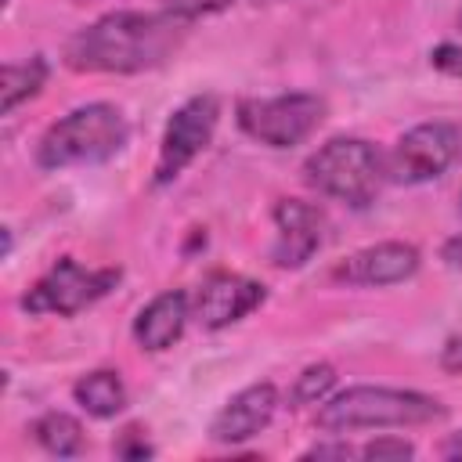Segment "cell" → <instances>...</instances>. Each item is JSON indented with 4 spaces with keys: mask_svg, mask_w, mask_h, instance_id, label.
<instances>
[{
    "mask_svg": "<svg viewBox=\"0 0 462 462\" xmlns=\"http://www.w3.org/2000/svg\"><path fill=\"white\" fill-rule=\"evenodd\" d=\"M357 455L368 458V462H404V458L415 455V444L404 440V437H375V440H368Z\"/></svg>",
    "mask_w": 462,
    "mask_h": 462,
    "instance_id": "ac0fdd59",
    "label": "cell"
},
{
    "mask_svg": "<svg viewBox=\"0 0 462 462\" xmlns=\"http://www.w3.org/2000/svg\"><path fill=\"white\" fill-rule=\"evenodd\" d=\"M238 130L267 148H296L303 144L325 119V101L307 90L271 94V97H242L235 105Z\"/></svg>",
    "mask_w": 462,
    "mask_h": 462,
    "instance_id": "5b68a950",
    "label": "cell"
},
{
    "mask_svg": "<svg viewBox=\"0 0 462 462\" xmlns=\"http://www.w3.org/2000/svg\"><path fill=\"white\" fill-rule=\"evenodd\" d=\"M126 141L130 123L123 108H116L112 101H87L43 130L36 144V166L51 173L69 166H97L119 155Z\"/></svg>",
    "mask_w": 462,
    "mask_h": 462,
    "instance_id": "3957f363",
    "label": "cell"
},
{
    "mask_svg": "<svg viewBox=\"0 0 462 462\" xmlns=\"http://www.w3.org/2000/svg\"><path fill=\"white\" fill-rule=\"evenodd\" d=\"M184 25L188 22L170 11H108L65 40V65L72 72L108 76L159 69L180 51Z\"/></svg>",
    "mask_w": 462,
    "mask_h": 462,
    "instance_id": "6da1fadb",
    "label": "cell"
},
{
    "mask_svg": "<svg viewBox=\"0 0 462 462\" xmlns=\"http://www.w3.org/2000/svg\"><path fill=\"white\" fill-rule=\"evenodd\" d=\"M32 437L36 444L54 455V458H76L83 455L87 448V437H83V426L79 419H72L69 411H43L36 422H32Z\"/></svg>",
    "mask_w": 462,
    "mask_h": 462,
    "instance_id": "2e32d148",
    "label": "cell"
},
{
    "mask_svg": "<svg viewBox=\"0 0 462 462\" xmlns=\"http://www.w3.org/2000/svg\"><path fill=\"white\" fill-rule=\"evenodd\" d=\"M350 455H357V451L346 440H321L303 451V458H350Z\"/></svg>",
    "mask_w": 462,
    "mask_h": 462,
    "instance_id": "7402d4cb",
    "label": "cell"
},
{
    "mask_svg": "<svg viewBox=\"0 0 462 462\" xmlns=\"http://www.w3.org/2000/svg\"><path fill=\"white\" fill-rule=\"evenodd\" d=\"M430 65L451 79H462V43H437L430 51Z\"/></svg>",
    "mask_w": 462,
    "mask_h": 462,
    "instance_id": "44dd1931",
    "label": "cell"
},
{
    "mask_svg": "<svg viewBox=\"0 0 462 462\" xmlns=\"http://www.w3.org/2000/svg\"><path fill=\"white\" fill-rule=\"evenodd\" d=\"M112 451H116L119 458H130V462H137V458H152V455H155V448L148 444V437H144L141 426H126V430H119V437L112 440Z\"/></svg>",
    "mask_w": 462,
    "mask_h": 462,
    "instance_id": "d6986e66",
    "label": "cell"
},
{
    "mask_svg": "<svg viewBox=\"0 0 462 462\" xmlns=\"http://www.w3.org/2000/svg\"><path fill=\"white\" fill-rule=\"evenodd\" d=\"M303 180L350 209H368L386 180V159L365 137H328L303 159Z\"/></svg>",
    "mask_w": 462,
    "mask_h": 462,
    "instance_id": "277c9868",
    "label": "cell"
},
{
    "mask_svg": "<svg viewBox=\"0 0 462 462\" xmlns=\"http://www.w3.org/2000/svg\"><path fill=\"white\" fill-rule=\"evenodd\" d=\"M462 159V126L448 119H430L397 137L386 155V177L397 184H426L444 177Z\"/></svg>",
    "mask_w": 462,
    "mask_h": 462,
    "instance_id": "ba28073f",
    "label": "cell"
},
{
    "mask_svg": "<svg viewBox=\"0 0 462 462\" xmlns=\"http://www.w3.org/2000/svg\"><path fill=\"white\" fill-rule=\"evenodd\" d=\"M422 256L411 242H375L346 260L336 263L332 278L343 285H361V289H383V285H401L419 271Z\"/></svg>",
    "mask_w": 462,
    "mask_h": 462,
    "instance_id": "30bf717a",
    "label": "cell"
},
{
    "mask_svg": "<svg viewBox=\"0 0 462 462\" xmlns=\"http://www.w3.org/2000/svg\"><path fill=\"white\" fill-rule=\"evenodd\" d=\"M455 22H458V32H462V7H458V18Z\"/></svg>",
    "mask_w": 462,
    "mask_h": 462,
    "instance_id": "d4e9b609",
    "label": "cell"
},
{
    "mask_svg": "<svg viewBox=\"0 0 462 462\" xmlns=\"http://www.w3.org/2000/svg\"><path fill=\"white\" fill-rule=\"evenodd\" d=\"M448 408L419 390H397V386H346L318 404L314 422L339 437L354 430H404V426H426L444 419Z\"/></svg>",
    "mask_w": 462,
    "mask_h": 462,
    "instance_id": "7a4b0ae2",
    "label": "cell"
},
{
    "mask_svg": "<svg viewBox=\"0 0 462 462\" xmlns=\"http://www.w3.org/2000/svg\"><path fill=\"white\" fill-rule=\"evenodd\" d=\"M191 318V300L184 289H166L159 296H152L137 318H134V339L141 350L148 354H162L170 350L180 336H184V325Z\"/></svg>",
    "mask_w": 462,
    "mask_h": 462,
    "instance_id": "4fadbf2b",
    "label": "cell"
},
{
    "mask_svg": "<svg viewBox=\"0 0 462 462\" xmlns=\"http://www.w3.org/2000/svg\"><path fill=\"white\" fill-rule=\"evenodd\" d=\"M119 282V267H83L72 256H61L51 271H43L18 300L25 314H58L72 318L108 296Z\"/></svg>",
    "mask_w": 462,
    "mask_h": 462,
    "instance_id": "8992f818",
    "label": "cell"
},
{
    "mask_svg": "<svg viewBox=\"0 0 462 462\" xmlns=\"http://www.w3.org/2000/svg\"><path fill=\"white\" fill-rule=\"evenodd\" d=\"M278 411V386L274 383H253L245 390H238L235 397H227V404L213 415L209 422V440L217 444H245L256 433H263L271 426Z\"/></svg>",
    "mask_w": 462,
    "mask_h": 462,
    "instance_id": "7c38bea8",
    "label": "cell"
},
{
    "mask_svg": "<svg viewBox=\"0 0 462 462\" xmlns=\"http://www.w3.org/2000/svg\"><path fill=\"white\" fill-rule=\"evenodd\" d=\"M72 401L90 415V419H116L126 408V386L119 372L112 368H94L72 383Z\"/></svg>",
    "mask_w": 462,
    "mask_h": 462,
    "instance_id": "5bb4252c",
    "label": "cell"
},
{
    "mask_svg": "<svg viewBox=\"0 0 462 462\" xmlns=\"http://www.w3.org/2000/svg\"><path fill=\"white\" fill-rule=\"evenodd\" d=\"M271 220H274L271 263L282 271H300L303 263H310V256L325 242V213L303 199H278Z\"/></svg>",
    "mask_w": 462,
    "mask_h": 462,
    "instance_id": "9c48e42d",
    "label": "cell"
},
{
    "mask_svg": "<svg viewBox=\"0 0 462 462\" xmlns=\"http://www.w3.org/2000/svg\"><path fill=\"white\" fill-rule=\"evenodd\" d=\"M440 368L458 375L462 372V336H451L444 346H440Z\"/></svg>",
    "mask_w": 462,
    "mask_h": 462,
    "instance_id": "603a6c76",
    "label": "cell"
},
{
    "mask_svg": "<svg viewBox=\"0 0 462 462\" xmlns=\"http://www.w3.org/2000/svg\"><path fill=\"white\" fill-rule=\"evenodd\" d=\"M336 390V368L328 361L307 365L292 383V404H321Z\"/></svg>",
    "mask_w": 462,
    "mask_h": 462,
    "instance_id": "e0dca14e",
    "label": "cell"
},
{
    "mask_svg": "<svg viewBox=\"0 0 462 462\" xmlns=\"http://www.w3.org/2000/svg\"><path fill=\"white\" fill-rule=\"evenodd\" d=\"M217 123H220L217 94H195L184 105H177L170 112L162 141H159V159H155V170H152V184L155 188L173 184L206 152V144L217 134Z\"/></svg>",
    "mask_w": 462,
    "mask_h": 462,
    "instance_id": "52a82bcc",
    "label": "cell"
},
{
    "mask_svg": "<svg viewBox=\"0 0 462 462\" xmlns=\"http://www.w3.org/2000/svg\"><path fill=\"white\" fill-rule=\"evenodd\" d=\"M227 4H235V0H159L162 11H170V14L184 18V22L202 18V14H217V11H224Z\"/></svg>",
    "mask_w": 462,
    "mask_h": 462,
    "instance_id": "ffe728a7",
    "label": "cell"
},
{
    "mask_svg": "<svg viewBox=\"0 0 462 462\" xmlns=\"http://www.w3.org/2000/svg\"><path fill=\"white\" fill-rule=\"evenodd\" d=\"M458 209H462V191H458Z\"/></svg>",
    "mask_w": 462,
    "mask_h": 462,
    "instance_id": "484cf974",
    "label": "cell"
},
{
    "mask_svg": "<svg viewBox=\"0 0 462 462\" xmlns=\"http://www.w3.org/2000/svg\"><path fill=\"white\" fill-rule=\"evenodd\" d=\"M263 300H267V289L260 282L235 271H213L195 292V318L202 321V328L217 332L253 314Z\"/></svg>",
    "mask_w": 462,
    "mask_h": 462,
    "instance_id": "8fae6325",
    "label": "cell"
},
{
    "mask_svg": "<svg viewBox=\"0 0 462 462\" xmlns=\"http://www.w3.org/2000/svg\"><path fill=\"white\" fill-rule=\"evenodd\" d=\"M440 455H444V458H462V430H458V433H451V437L444 440Z\"/></svg>",
    "mask_w": 462,
    "mask_h": 462,
    "instance_id": "cb8c5ba5",
    "label": "cell"
},
{
    "mask_svg": "<svg viewBox=\"0 0 462 462\" xmlns=\"http://www.w3.org/2000/svg\"><path fill=\"white\" fill-rule=\"evenodd\" d=\"M47 72H51V65H47L43 54H32V58H22V61H7L4 65V87H0V94H4L0 97V112L11 116L22 101L36 97L43 90V83H47Z\"/></svg>",
    "mask_w": 462,
    "mask_h": 462,
    "instance_id": "9a60e30c",
    "label": "cell"
}]
</instances>
